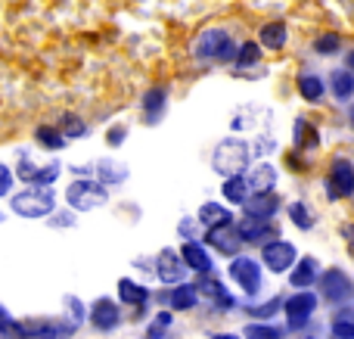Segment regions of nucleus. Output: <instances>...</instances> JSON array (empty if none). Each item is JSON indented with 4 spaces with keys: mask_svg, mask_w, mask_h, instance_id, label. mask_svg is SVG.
Masks as SVG:
<instances>
[{
    "mask_svg": "<svg viewBox=\"0 0 354 339\" xmlns=\"http://www.w3.org/2000/svg\"><path fill=\"white\" fill-rule=\"evenodd\" d=\"M193 56L202 62H233L236 44L224 28H205L193 44Z\"/></svg>",
    "mask_w": 354,
    "mask_h": 339,
    "instance_id": "obj_1",
    "label": "nucleus"
},
{
    "mask_svg": "<svg viewBox=\"0 0 354 339\" xmlns=\"http://www.w3.org/2000/svg\"><path fill=\"white\" fill-rule=\"evenodd\" d=\"M10 205H12V212L22 215V218H50L53 215V209H56V196H53V190L35 184L31 190L16 193Z\"/></svg>",
    "mask_w": 354,
    "mask_h": 339,
    "instance_id": "obj_2",
    "label": "nucleus"
},
{
    "mask_svg": "<svg viewBox=\"0 0 354 339\" xmlns=\"http://www.w3.org/2000/svg\"><path fill=\"white\" fill-rule=\"evenodd\" d=\"M66 199L75 212H93V209L109 203V190H106V184L87 178V181H75V184L66 190Z\"/></svg>",
    "mask_w": 354,
    "mask_h": 339,
    "instance_id": "obj_3",
    "label": "nucleus"
},
{
    "mask_svg": "<svg viewBox=\"0 0 354 339\" xmlns=\"http://www.w3.org/2000/svg\"><path fill=\"white\" fill-rule=\"evenodd\" d=\"M230 268H227V274H230V280L239 286V290L245 293V296H255L258 290L264 286V274H261V265H258L255 259H249V255H230Z\"/></svg>",
    "mask_w": 354,
    "mask_h": 339,
    "instance_id": "obj_4",
    "label": "nucleus"
},
{
    "mask_svg": "<svg viewBox=\"0 0 354 339\" xmlns=\"http://www.w3.org/2000/svg\"><path fill=\"white\" fill-rule=\"evenodd\" d=\"M245 162H249V147L239 137H227L214 149V172L224 174V178L227 174H239Z\"/></svg>",
    "mask_w": 354,
    "mask_h": 339,
    "instance_id": "obj_5",
    "label": "nucleus"
},
{
    "mask_svg": "<svg viewBox=\"0 0 354 339\" xmlns=\"http://www.w3.org/2000/svg\"><path fill=\"white\" fill-rule=\"evenodd\" d=\"M314 286H320L324 299H326V302H333V305H342V302H348V299H354L351 280L345 277V271H339V268L320 271V277H317V284H314Z\"/></svg>",
    "mask_w": 354,
    "mask_h": 339,
    "instance_id": "obj_6",
    "label": "nucleus"
},
{
    "mask_svg": "<svg viewBox=\"0 0 354 339\" xmlns=\"http://www.w3.org/2000/svg\"><path fill=\"white\" fill-rule=\"evenodd\" d=\"M283 311H286V318H289V327L292 330H301L308 321L314 318V311H317V296H314L311 290H299V293H292V296L286 299V302L280 305Z\"/></svg>",
    "mask_w": 354,
    "mask_h": 339,
    "instance_id": "obj_7",
    "label": "nucleus"
},
{
    "mask_svg": "<svg viewBox=\"0 0 354 339\" xmlns=\"http://www.w3.org/2000/svg\"><path fill=\"white\" fill-rule=\"evenodd\" d=\"M326 187H330V190H326V196H330V199H348V196H354V162L345 159V156L333 159Z\"/></svg>",
    "mask_w": 354,
    "mask_h": 339,
    "instance_id": "obj_8",
    "label": "nucleus"
},
{
    "mask_svg": "<svg viewBox=\"0 0 354 339\" xmlns=\"http://www.w3.org/2000/svg\"><path fill=\"white\" fill-rule=\"evenodd\" d=\"M295 259H299V253H295V246L286 240H270V243H264V249H261L264 268L274 274H286L289 268L295 265Z\"/></svg>",
    "mask_w": 354,
    "mask_h": 339,
    "instance_id": "obj_9",
    "label": "nucleus"
},
{
    "mask_svg": "<svg viewBox=\"0 0 354 339\" xmlns=\"http://www.w3.org/2000/svg\"><path fill=\"white\" fill-rule=\"evenodd\" d=\"M205 243L212 249H218L221 255H236L239 253V246H243V240H239V234H236V228H233V221L230 224H214V228H208V234H205Z\"/></svg>",
    "mask_w": 354,
    "mask_h": 339,
    "instance_id": "obj_10",
    "label": "nucleus"
},
{
    "mask_svg": "<svg viewBox=\"0 0 354 339\" xmlns=\"http://www.w3.org/2000/svg\"><path fill=\"white\" fill-rule=\"evenodd\" d=\"M91 324L97 330H103V333H109V330H115L118 324H122V309H118V302H112V299H97V302L91 305Z\"/></svg>",
    "mask_w": 354,
    "mask_h": 339,
    "instance_id": "obj_11",
    "label": "nucleus"
},
{
    "mask_svg": "<svg viewBox=\"0 0 354 339\" xmlns=\"http://www.w3.org/2000/svg\"><path fill=\"white\" fill-rule=\"evenodd\" d=\"M320 262L314 259V255H305V259H295V265L289 268V286H295V290H308V286L317 284L320 277Z\"/></svg>",
    "mask_w": 354,
    "mask_h": 339,
    "instance_id": "obj_12",
    "label": "nucleus"
},
{
    "mask_svg": "<svg viewBox=\"0 0 354 339\" xmlns=\"http://www.w3.org/2000/svg\"><path fill=\"white\" fill-rule=\"evenodd\" d=\"M156 262H159V265H156V274H159L162 284H177V280L187 277V265H183L180 253H174V249H162Z\"/></svg>",
    "mask_w": 354,
    "mask_h": 339,
    "instance_id": "obj_13",
    "label": "nucleus"
},
{
    "mask_svg": "<svg viewBox=\"0 0 354 339\" xmlns=\"http://www.w3.org/2000/svg\"><path fill=\"white\" fill-rule=\"evenodd\" d=\"M239 234V240L243 243H261L268 240V237H274V224H270V218H252L245 215L239 224H233Z\"/></svg>",
    "mask_w": 354,
    "mask_h": 339,
    "instance_id": "obj_14",
    "label": "nucleus"
},
{
    "mask_svg": "<svg viewBox=\"0 0 354 339\" xmlns=\"http://www.w3.org/2000/svg\"><path fill=\"white\" fill-rule=\"evenodd\" d=\"M243 205H245V215H252V218H274L277 212H280V196H277L274 190L249 193Z\"/></svg>",
    "mask_w": 354,
    "mask_h": 339,
    "instance_id": "obj_15",
    "label": "nucleus"
},
{
    "mask_svg": "<svg viewBox=\"0 0 354 339\" xmlns=\"http://www.w3.org/2000/svg\"><path fill=\"white\" fill-rule=\"evenodd\" d=\"M180 259H183V265H187L189 271H196V274H208V271H212V255H208L205 246H202V243H196V240H183Z\"/></svg>",
    "mask_w": 354,
    "mask_h": 339,
    "instance_id": "obj_16",
    "label": "nucleus"
},
{
    "mask_svg": "<svg viewBox=\"0 0 354 339\" xmlns=\"http://www.w3.org/2000/svg\"><path fill=\"white\" fill-rule=\"evenodd\" d=\"M165 106H168V91L162 84L149 87L143 93V112H147V125H156L162 116H165Z\"/></svg>",
    "mask_w": 354,
    "mask_h": 339,
    "instance_id": "obj_17",
    "label": "nucleus"
},
{
    "mask_svg": "<svg viewBox=\"0 0 354 339\" xmlns=\"http://www.w3.org/2000/svg\"><path fill=\"white\" fill-rule=\"evenodd\" d=\"M245 184H249V193H268L277 187V168L270 165V162H258L255 168H252V174L245 178Z\"/></svg>",
    "mask_w": 354,
    "mask_h": 339,
    "instance_id": "obj_18",
    "label": "nucleus"
},
{
    "mask_svg": "<svg viewBox=\"0 0 354 339\" xmlns=\"http://www.w3.org/2000/svg\"><path fill=\"white\" fill-rule=\"evenodd\" d=\"M168 302H171L174 311H193L196 305H199V286L177 280V286L168 293Z\"/></svg>",
    "mask_w": 354,
    "mask_h": 339,
    "instance_id": "obj_19",
    "label": "nucleus"
},
{
    "mask_svg": "<svg viewBox=\"0 0 354 339\" xmlns=\"http://www.w3.org/2000/svg\"><path fill=\"white\" fill-rule=\"evenodd\" d=\"M258 37H261L258 44L264 50H283L289 44V28H286V22H268V25H261Z\"/></svg>",
    "mask_w": 354,
    "mask_h": 339,
    "instance_id": "obj_20",
    "label": "nucleus"
},
{
    "mask_svg": "<svg viewBox=\"0 0 354 339\" xmlns=\"http://www.w3.org/2000/svg\"><path fill=\"white\" fill-rule=\"evenodd\" d=\"M118 299H122L124 305H147L149 302V290L143 284H137V280H131V277H122L118 280Z\"/></svg>",
    "mask_w": 354,
    "mask_h": 339,
    "instance_id": "obj_21",
    "label": "nucleus"
},
{
    "mask_svg": "<svg viewBox=\"0 0 354 339\" xmlns=\"http://www.w3.org/2000/svg\"><path fill=\"white\" fill-rule=\"evenodd\" d=\"M330 91L339 103H348L354 97V72L351 68H339V72L330 75Z\"/></svg>",
    "mask_w": 354,
    "mask_h": 339,
    "instance_id": "obj_22",
    "label": "nucleus"
},
{
    "mask_svg": "<svg viewBox=\"0 0 354 339\" xmlns=\"http://www.w3.org/2000/svg\"><path fill=\"white\" fill-rule=\"evenodd\" d=\"M299 93H301V100H308V103H324V97H326V87H324V81L317 78V75H299Z\"/></svg>",
    "mask_w": 354,
    "mask_h": 339,
    "instance_id": "obj_23",
    "label": "nucleus"
},
{
    "mask_svg": "<svg viewBox=\"0 0 354 339\" xmlns=\"http://www.w3.org/2000/svg\"><path fill=\"white\" fill-rule=\"evenodd\" d=\"M224 199L227 203H236V205H243L245 203V196H249V184H245V178L243 174H227L224 178Z\"/></svg>",
    "mask_w": 354,
    "mask_h": 339,
    "instance_id": "obj_24",
    "label": "nucleus"
},
{
    "mask_svg": "<svg viewBox=\"0 0 354 339\" xmlns=\"http://www.w3.org/2000/svg\"><path fill=\"white\" fill-rule=\"evenodd\" d=\"M233 221V212H227L221 203H205L199 209V224L205 228H214V224H230Z\"/></svg>",
    "mask_w": 354,
    "mask_h": 339,
    "instance_id": "obj_25",
    "label": "nucleus"
},
{
    "mask_svg": "<svg viewBox=\"0 0 354 339\" xmlns=\"http://www.w3.org/2000/svg\"><path fill=\"white\" fill-rule=\"evenodd\" d=\"M295 147L299 149H317L320 147L317 128H314L308 118H299V122H295Z\"/></svg>",
    "mask_w": 354,
    "mask_h": 339,
    "instance_id": "obj_26",
    "label": "nucleus"
},
{
    "mask_svg": "<svg viewBox=\"0 0 354 339\" xmlns=\"http://www.w3.org/2000/svg\"><path fill=\"white\" fill-rule=\"evenodd\" d=\"M35 137H37V143H41V147H47V149H62V147H66V140H68L59 128H50V125H41V128L35 131Z\"/></svg>",
    "mask_w": 354,
    "mask_h": 339,
    "instance_id": "obj_27",
    "label": "nucleus"
},
{
    "mask_svg": "<svg viewBox=\"0 0 354 339\" xmlns=\"http://www.w3.org/2000/svg\"><path fill=\"white\" fill-rule=\"evenodd\" d=\"M286 218H289V221H292L299 230H311V228H314V215L308 212L305 203H289V205H286Z\"/></svg>",
    "mask_w": 354,
    "mask_h": 339,
    "instance_id": "obj_28",
    "label": "nucleus"
},
{
    "mask_svg": "<svg viewBox=\"0 0 354 339\" xmlns=\"http://www.w3.org/2000/svg\"><path fill=\"white\" fill-rule=\"evenodd\" d=\"M233 62H236V66H258V62H261V44H255V41H245L243 47L236 50V56H233Z\"/></svg>",
    "mask_w": 354,
    "mask_h": 339,
    "instance_id": "obj_29",
    "label": "nucleus"
},
{
    "mask_svg": "<svg viewBox=\"0 0 354 339\" xmlns=\"http://www.w3.org/2000/svg\"><path fill=\"white\" fill-rule=\"evenodd\" d=\"M196 286H199V293H205L208 299H214V302L224 305V309H230V305H233V299L227 296V290H224V286H221L214 277H212V280H202V284H196Z\"/></svg>",
    "mask_w": 354,
    "mask_h": 339,
    "instance_id": "obj_30",
    "label": "nucleus"
},
{
    "mask_svg": "<svg viewBox=\"0 0 354 339\" xmlns=\"http://www.w3.org/2000/svg\"><path fill=\"white\" fill-rule=\"evenodd\" d=\"M100 184H106V187H115V184H122L124 178H128V168L124 165H109V162H100Z\"/></svg>",
    "mask_w": 354,
    "mask_h": 339,
    "instance_id": "obj_31",
    "label": "nucleus"
},
{
    "mask_svg": "<svg viewBox=\"0 0 354 339\" xmlns=\"http://www.w3.org/2000/svg\"><path fill=\"white\" fill-rule=\"evenodd\" d=\"M339 47H342V37H339V35H324V37H317V41H314V50H317L320 56H336Z\"/></svg>",
    "mask_w": 354,
    "mask_h": 339,
    "instance_id": "obj_32",
    "label": "nucleus"
},
{
    "mask_svg": "<svg viewBox=\"0 0 354 339\" xmlns=\"http://www.w3.org/2000/svg\"><path fill=\"white\" fill-rule=\"evenodd\" d=\"M62 134L66 137H84L87 134V125L81 122L78 116H72V112H66V116H62Z\"/></svg>",
    "mask_w": 354,
    "mask_h": 339,
    "instance_id": "obj_33",
    "label": "nucleus"
},
{
    "mask_svg": "<svg viewBox=\"0 0 354 339\" xmlns=\"http://www.w3.org/2000/svg\"><path fill=\"white\" fill-rule=\"evenodd\" d=\"M59 172H62V168H59V162H50L47 168H37V172H35V181H31V184H41V187H47V184H53V181L59 178Z\"/></svg>",
    "mask_w": 354,
    "mask_h": 339,
    "instance_id": "obj_34",
    "label": "nucleus"
},
{
    "mask_svg": "<svg viewBox=\"0 0 354 339\" xmlns=\"http://www.w3.org/2000/svg\"><path fill=\"white\" fill-rule=\"evenodd\" d=\"M171 327V315H168V311H159V315H156V321L149 324V330H147V336H153V339H159L162 333H165V330Z\"/></svg>",
    "mask_w": 354,
    "mask_h": 339,
    "instance_id": "obj_35",
    "label": "nucleus"
},
{
    "mask_svg": "<svg viewBox=\"0 0 354 339\" xmlns=\"http://www.w3.org/2000/svg\"><path fill=\"white\" fill-rule=\"evenodd\" d=\"M245 336H261V339H277V336H283L277 327H268V324H249V327L243 330Z\"/></svg>",
    "mask_w": 354,
    "mask_h": 339,
    "instance_id": "obj_36",
    "label": "nucleus"
},
{
    "mask_svg": "<svg viewBox=\"0 0 354 339\" xmlns=\"http://www.w3.org/2000/svg\"><path fill=\"white\" fill-rule=\"evenodd\" d=\"M280 305H283V299H270L268 305H255V309H252V315H255V318H274Z\"/></svg>",
    "mask_w": 354,
    "mask_h": 339,
    "instance_id": "obj_37",
    "label": "nucleus"
},
{
    "mask_svg": "<svg viewBox=\"0 0 354 339\" xmlns=\"http://www.w3.org/2000/svg\"><path fill=\"white\" fill-rule=\"evenodd\" d=\"M124 134H128V128H124V125H115V128L106 131V143H109V147H122Z\"/></svg>",
    "mask_w": 354,
    "mask_h": 339,
    "instance_id": "obj_38",
    "label": "nucleus"
},
{
    "mask_svg": "<svg viewBox=\"0 0 354 339\" xmlns=\"http://www.w3.org/2000/svg\"><path fill=\"white\" fill-rule=\"evenodd\" d=\"M333 336L354 339V318H348V321H333Z\"/></svg>",
    "mask_w": 354,
    "mask_h": 339,
    "instance_id": "obj_39",
    "label": "nucleus"
},
{
    "mask_svg": "<svg viewBox=\"0 0 354 339\" xmlns=\"http://www.w3.org/2000/svg\"><path fill=\"white\" fill-rule=\"evenodd\" d=\"M35 172H37V165H35V162H28V159H22V162H19V168H16V174L22 181H28V184L35 181Z\"/></svg>",
    "mask_w": 354,
    "mask_h": 339,
    "instance_id": "obj_40",
    "label": "nucleus"
},
{
    "mask_svg": "<svg viewBox=\"0 0 354 339\" xmlns=\"http://www.w3.org/2000/svg\"><path fill=\"white\" fill-rule=\"evenodd\" d=\"M10 187H12V168L0 165V196H6V193H10Z\"/></svg>",
    "mask_w": 354,
    "mask_h": 339,
    "instance_id": "obj_41",
    "label": "nucleus"
},
{
    "mask_svg": "<svg viewBox=\"0 0 354 339\" xmlns=\"http://www.w3.org/2000/svg\"><path fill=\"white\" fill-rule=\"evenodd\" d=\"M50 224H53V228H68V224H75V218L72 215H59V218H50Z\"/></svg>",
    "mask_w": 354,
    "mask_h": 339,
    "instance_id": "obj_42",
    "label": "nucleus"
},
{
    "mask_svg": "<svg viewBox=\"0 0 354 339\" xmlns=\"http://www.w3.org/2000/svg\"><path fill=\"white\" fill-rule=\"evenodd\" d=\"M180 234H183V240H187V237L193 234V221H180Z\"/></svg>",
    "mask_w": 354,
    "mask_h": 339,
    "instance_id": "obj_43",
    "label": "nucleus"
},
{
    "mask_svg": "<svg viewBox=\"0 0 354 339\" xmlns=\"http://www.w3.org/2000/svg\"><path fill=\"white\" fill-rule=\"evenodd\" d=\"M345 62H348V68L354 72V50H348V56H345Z\"/></svg>",
    "mask_w": 354,
    "mask_h": 339,
    "instance_id": "obj_44",
    "label": "nucleus"
},
{
    "mask_svg": "<svg viewBox=\"0 0 354 339\" xmlns=\"http://www.w3.org/2000/svg\"><path fill=\"white\" fill-rule=\"evenodd\" d=\"M345 234H348V240L354 243V228H345Z\"/></svg>",
    "mask_w": 354,
    "mask_h": 339,
    "instance_id": "obj_45",
    "label": "nucleus"
},
{
    "mask_svg": "<svg viewBox=\"0 0 354 339\" xmlns=\"http://www.w3.org/2000/svg\"><path fill=\"white\" fill-rule=\"evenodd\" d=\"M348 122H351V131H354V109L348 112Z\"/></svg>",
    "mask_w": 354,
    "mask_h": 339,
    "instance_id": "obj_46",
    "label": "nucleus"
}]
</instances>
